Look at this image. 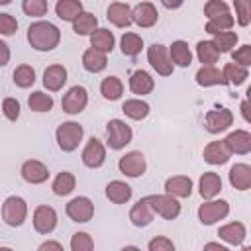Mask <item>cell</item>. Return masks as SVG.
<instances>
[{
	"instance_id": "ee69618b",
	"label": "cell",
	"mask_w": 251,
	"mask_h": 251,
	"mask_svg": "<svg viewBox=\"0 0 251 251\" xmlns=\"http://www.w3.org/2000/svg\"><path fill=\"white\" fill-rule=\"evenodd\" d=\"M22 10H24L27 16L41 18V16L47 14L49 4H47L45 0H24V2H22Z\"/></svg>"
},
{
	"instance_id": "277c9868",
	"label": "cell",
	"mask_w": 251,
	"mask_h": 251,
	"mask_svg": "<svg viewBox=\"0 0 251 251\" xmlns=\"http://www.w3.org/2000/svg\"><path fill=\"white\" fill-rule=\"evenodd\" d=\"M27 218V204L24 198L20 196H8L2 204V220L12 226V227H20Z\"/></svg>"
},
{
	"instance_id": "5bb4252c",
	"label": "cell",
	"mask_w": 251,
	"mask_h": 251,
	"mask_svg": "<svg viewBox=\"0 0 251 251\" xmlns=\"http://www.w3.org/2000/svg\"><path fill=\"white\" fill-rule=\"evenodd\" d=\"M159 20V12L153 2H139L135 8H131V22L139 27H153Z\"/></svg>"
},
{
	"instance_id": "60d3db41",
	"label": "cell",
	"mask_w": 251,
	"mask_h": 251,
	"mask_svg": "<svg viewBox=\"0 0 251 251\" xmlns=\"http://www.w3.org/2000/svg\"><path fill=\"white\" fill-rule=\"evenodd\" d=\"M237 43V33L235 31H222V33H216L212 37V45L216 47L218 53H229Z\"/></svg>"
},
{
	"instance_id": "f6af8a7d",
	"label": "cell",
	"mask_w": 251,
	"mask_h": 251,
	"mask_svg": "<svg viewBox=\"0 0 251 251\" xmlns=\"http://www.w3.org/2000/svg\"><path fill=\"white\" fill-rule=\"evenodd\" d=\"M233 8H235V16H237V24L239 25H249L251 22V2L247 0H235L233 2Z\"/></svg>"
},
{
	"instance_id": "11a10c76",
	"label": "cell",
	"mask_w": 251,
	"mask_h": 251,
	"mask_svg": "<svg viewBox=\"0 0 251 251\" xmlns=\"http://www.w3.org/2000/svg\"><path fill=\"white\" fill-rule=\"evenodd\" d=\"M241 116H243V120L249 124L251 122V116H249V100H243L241 102Z\"/></svg>"
},
{
	"instance_id": "ffe728a7",
	"label": "cell",
	"mask_w": 251,
	"mask_h": 251,
	"mask_svg": "<svg viewBox=\"0 0 251 251\" xmlns=\"http://www.w3.org/2000/svg\"><path fill=\"white\" fill-rule=\"evenodd\" d=\"M204 161L210 163V165H224L229 161L231 153L227 151L224 139H218V141H210L206 147H204V153H202Z\"/></svg>"
},
{
	"instance_id": "8fae6325",
	"label": "cell",
	"mask_w": 251,
	"mask_h": 251,
	"mask_svg": "<svg viewBox=\"0 0 251 251\" xmlns=\"http://www.w3.org/2000/svg\"><path fill=\"white\" fill-rule=\"evenodd\" d=\"M88 104V92L84 86H73L67 90V94L63 96L61 100V108L63 112L75 116V114H80Z\"/></svg>"
},
{
	"instance_id": "7a4b0ae2",
	"label": "cell",
	"mask_w": 251,
	"mask_h": 251,
	"mask_svg": "<svg viewBox=\"0 0 251 251\" xmlns=\"http://www.w3.org/2000/svg\"><path fill=\"white\" fill-rule=\"evenodd\" d=\"M82 135H84V129L80 124L76 122H63L57 131H55V139H57V145L61 151L65 153H71L78 147V143L82 141Z\"/></svg>"
},
{
	"instance_id": "d6986e66",
	"label": "cell",
	"mask_w": 251,
	"mask_h": 251,
	"mask_svg": "<svg viewBox=\"0 0 251 251\" xmlns=\"http://www.w3.org/2000/svg\"><path fill=\"white\" fill-rule=\"evenodd\" d=\"M67 82V69L63 65H49L43 71V86L51 92H57Z\"/></svg>"
},
{
	"instance_id": "d6a6232c",
	"label": "cell",
	"mask_w": 251,
	"mask_h": 251,
	"mask_svg": "<svg viewBox=\"0 0 251 251\" xmlns=\"http://www.w3.org/2000/svg\"><path fill=\"white\" fill-rule=\"evenodd\" d=\"M196 82L200 86H216V84H226L224 75L216 67H200L196 73Z\"/></svg>"
},
{
	"instance_id": "6da1fadb",
	"label": "cell",
	"mask_w": 251,
	"mask_h": 251,
	"mask_svg": "<svg viewBox=\"0 0 251 251\" xmlns=\"http://www.w3.org/2000/svg\"><path fill=\"white\" fill-rule=\"evenodd\" d=\"M27 41L35 51H51L61 41V31L55 24L39 20L27 27Z\"/></svg>"
},
{
	"instance_id": "d4e9b609",
	"label": "cell",
	"mask_w": 251,
	"mask_h": 251,
	"mask_svg": "<svg viewBox=\"0 0 251 251\" xmlns=\"http://www.w3.org/2000/svg\"><path fill=\"white\" fill-rule=\"evenodd\" d=\"M153 216H155V214H153V210H151V206H149V202H147V196L141 198L139 202H135L133 208L129 210V220H131V224L137 226V227L149 226V224L153 222Z\"/></svg>"
},
{
	"instance_id": "b9f144b4",
	"label": "cell",
	"mask_w": 251,
	"mask_h": 251,
	"mask_svg": "<svg viewBox=\"0 0 251 251\" xmlns=\"http://www.w3.org/2000/svg\"><path fill=\"white\" fill-rule=\"evenodd\" d=\"M35 82V71L31 65H20L14 71V84L20 88H29Z\"/></svg>"
},
{
	"instance_id": "30bf717a",
	"label": "cell",
	"mask_w": 251,
	"mask_h": 251,
	"mask_svg": "<svg viewBox=\"0 0 251 251\" xmlns=\"http://www.w3.org/2000/svg\"><path fill=\"white\" fill-rule=\"evenodd\" d=\"M65 212H67V216H69L73 222H76V224H86V222L92 220V216H94V204H92V200L86 198V196H76V198H73V200L67 204Z\"/></svg>"
},
{
	"instance_id": "4dcf8cb0",
	"label": "cell",
	"mask_w": 251,
	"mask_h": 251,
	"mask_svg": "<svg viewBox=\"0 0 251 251\" xmlns=\"http://www.w3.org/2000/svg\"><path fill=\"white\" fill-rule=\"evenodd\" d=\"M98 29V18L90 12H82L75 22H73V31L76 35H92Z\"/></svg>"
},
{
	"instance_id": "836d02e7",
	"label": "cell",
	"mask_w": 251,
	"mask_h": 251,
	"mask_svg": "<svg viewBox=\"0 0 251 251\" xmlns=\"http://www.w3.org/2000/svg\"><path fill=\"white\" fill-rule=\"evenodd\" d=\"M122 112L131 120H143L149 114V104L143 102L141 98H129L122 104Z\"/></svg>"
},
{
	"instance_id": "9f6ffc18",
	"label": "cell",
	"mask_w": 251,
	"mask_h": 251,
	"mask_svg": "<svg viewBox=\"0 0 251 251\" xmlns=\"http://www.w3.org/2000/svg\"><path fill=\"white\" fill-rule=\"evenodd\" d=\"M163 6H165V8H178V6H182V2H175V4H171V2H163Z\"/></svg>"
},
{
	"instance_id": "1f68e13d",
	"label": "cell",
	"mask_w": 251,
	"mask_h": 251,
	"mask_svg": "<svg viewBox=\"0 0 251 251\" xmlns=\"http://www.w3.org/2000/svg\"><path fill=\"white\" fill-rule=\"evenodd\" d=\"M222 75H224L226 84H233V86H239L249 78V71L235 63H226L222 69Z\"/></svg>"
},
{
	"instance_id": "44dd1931",
	"label": "cell",
	"mask_w": 251,
	"mask_h": 251,
	"mask_svg": "<svg viewBox=\"0 0 251 251\" xmlns=\"http://www.w3.org/2000/svg\"><path fill=\"white\" fill-rule=\"evenodd\" d=\"M129 88H131L133 94L145 96V94H151V92H153L155 80H153V76H151L147 71L139 69V71H133V73H131V76H129Z\"/></svg>"
},
{
	"instance_id": "2e32d148",
	"label": "cell",
	"mask_w": 251,
	"mask_h": 251,
	"mask_svg": "<svg viewBox=\"0 0 251 251\" xmlns=\"http://www.w3.org/2000/svg\"><path fill=\"white\" fill-rule=\"evenodd\" d=\"M224 143L231 155H247L251 151V133L247 129H235L224 139Z\"/></svg>"
},
{
	"instance_id": "9a60e30c",
	"label": "cell",
	"mask_w": 251,
	"mask_h": 251,
	"mask_svg": "<svg viewBox=\"0 0 251 251\" xmlns=\"http://www.w3.org/2000/svg\"><path fill=\"white\" fill-rule=\"evenodd\" d=\"M20 173H22V178L25 182H29V184H41V182H45L49 178V169L41 161H37V159L25 161L22 165Z\"/></svg>"
},
{
	"instance_id": "7dc6e473",
	"label": "cell",
	"mask_w": 251,
	"mask_h": 251,
	"mask_svg": "<svg viewBox=\"0 0 251 251\" xmlns=\"http://www.w3.org/2000/svg\"><path fill=\"white\" fill-rule=\"evenodd\" d=\"M231 59H233V63L235 65H239V67H249L251 65V45L249 43H245V45H241L239 49H235V51H231Z\"/></svg>"
},
{
	"instance_id": "816d5d0a",
	"label": "cell",
	"mask_w": 251,
	"mask_h": 251,
	"mask_svg": "<svg viewBox=\"0 0 251 251\" xmlns=\"http://www.w3.org/2000/svg\"><path fill=\"white\" fill-rule=\"evenodd\" d=\"M37 251H65V249H63V245H61L59 241L47 239V241H43V243L37 247Z\"/></svg>"
},
{
	"instance_id": "8d00e7d4",
	"label": "cell",
	"mask_w": 251,
	"mask_h": 251,
	"mask_svg": "<svg viewBox=\"0 0 251 251\" xmlns=\"http://www.w3.org/2000/svg\"><path fill=\"white\" fill-rule=\"evenodd\" d=\"M120 47H122V53H124V55L135 57V55L141 53V49H143V39H141V35H137V33H133V31H127V33L122 35Z\"/></svg>"
},
{
	"instance_id": "ac0fdd59",
	"label": "cell",
	"mask_w": 251,
	"mask_h": 251,
	"mask_svg": "<svg viewBox=\"0 0 251 251\" xmlns=\"http://www.w3.org/2000/svg\"><path fill=\"white\" fill-rule=\"evenodd\" d=\"M222 190V178L218 173L214 171H208L200 176V182H198V192L204 200H214Z\"/></svg>"
},
{
	"instance_id": "484cf974",
	"label": "cell",
	"mask_w": 251,
	"mask_h": 251,
	"mask_svg": "<svg viewBox=\"0 0 251 251\" xmlns=\"http://www.w3.org/2000/svg\"><path fill=\"white\" fill-rule=\"evenodd\" d=\"M169 59L176 67H190V63H192V51H190L188 43L182 41V39L173 41V45L169 47Z\"/></svg>"
},
{
	"instance_id": "ab89813d",
	"label": "cell",
	"mask_w": 251,
	"mask_h": 251,
	"mask_svg": "<svg viewBox=\"0 0 251 251\" xmlns=\"http://www.w3.org/2000/svg\"><path fill=\"white\" fill-rule=\"evenodd\" d=\"M235 20L231 14H224V16H216V18H210L208 24H206V31L216 35V33H222V31H229L233 27Z\"/></svg>"
},
{
	"instance_id": "bcb514c9",
	"label": "cell",
	"mask_w": 251,
	"mask_h": 251,
	"mask_svg": "<svg viewBox=\"0 0 251 251\" xmlns=\"http://www.w3.org/2000/svg\"><path fill=\"white\" fill-rule=\"evenodd\" d=\"M204 14L208 16V20L216 16H224V14H229V6L224 0H208L204 4Z\"/></svg>"
},
{
	"instance_id": "5b68a950",
	"label": "cell",
	"mask_w": 251,
	"mask_h": 251,
	"mask_svg": "<svg viewBox=\"0 0 251 251\" xmlns=\"http://www.w3.org/2000/svg\"><path fill=\"white\" fill-rule=\"evenodd\" d=\"M147 202H149L153 214H157L165 220H175L180 214L178 200L169 196V194H151V196H147Z\"/></svg>"
},
{
	"instance_id": "74e56055",
	"label": "cell",
	"mask_w": 251,
	"mask_h": 251,
	"mask_svg": "<svg viewBox=\"0 0 251 251\" xmlns=\"http://www.w3.org/2000/svg\"><path fill=\"white\" fill-rule=\"evenodd\" d=\"M196 57L202 63V67H214V63H218L220 53L216 51V47L212 45V41H198L196 45Z\"/></svg>"
},
{
	"instance_id": "7bdbcfd3",
	"label": "cell",
	"mask_w": 251,
	"mask_h": 251,
	"mask_svg": "<svg viewBox=\"0 0 251 251\" xmlns=\"http://www.w3.org/2000/svg\"><path fill=\"white\" fill-rule=\"evenodd\" d=\"M71 251H94V241L86 231H76L71 237Z\"/></svg>"
},
{
	"instance_id": "e575fe53",
	"label": "cell",
	"mask_w": 251,
	"mask_h": 251,
	"mask_svg": "<svg viewBox=\"0 0 251 251\" xmlns=\"http://www.w3.org/2000/svg\"><path fill=\"white\" fill-rule=\"evenodd\" d=\"M75 186H76L75 175L69 173V171H61V173L55 176L51 188H53V192H55L57 196H67V194H71V192L75 190Z\"/></svg>"
},
{
	"instance_id": "7402d4cb",
	"label": "cell",
	"mask_w": 251,
	"mask_h": 251,
	"mask_svg": "<svg viewBox=\"0 0 251 251\" xmlns=\"http://www.w3.org/2000/svg\"><path fill=\"white\" fill-rule=\"evenodd\" d=\"M229 184L235 190H249L251 188V167L247 163H235L229 169Z\"/></svg>"
},
{
	"instance_id": "4fadbf2b",
	"label": "cell",
	"mask_w": 251,
	"mask_h": 251,
	"mask_svg": "<svg viewBox=\"0 0 251 251\" xmlns=\"http://www.w3.org/2000/svg\"><path fill=\"white\" fill-rule=\"evenodd\" d=\"M82 163L88 167V169H98V167H102L104 165V161H106V147H104V143L100 141V139H96V137H92L88 143H86V147L82 149Z\"/></svg>"
},
{
	"instance_id": "d590c367",
	"label": "cell",
	"mask_w": 251,
	"mask_h": 251,
	"mask_svg": "<svg viewBox=\"0 0 251 251\" xmlns=\"http://www.w3.org/2000/svg\"><path fill=\"white\" fill-rule=\"evenodd\" d=\"M100 92L106 100H120L122 94H124V82L118 78V76H106L102 82H100Z\"/></svg>"
},
{
	"instance_id": "603a6c76",
	"label": "cell",
	"mask_w": 251,
	"mask_h": 251,
	"mask_svg": "<svg viewBox=\"0 0 251 251\" xmlns=\"http://www.w3.org/2000/svg\"><path fill=\"white\" fill-rule=\"evenodd\" d=\"M218 235H220V239H224L229 245H241L247 237V229L241 222H229L218 229Z\"/></svg>"
},
{
	"instance_id": "db71d44e",
	"label": "cell",
	"mask_w": 251,
	"mask_h": 251,
	"mask_svg": "<svg viewBox=\"0 0 251 251\" xmlns=\"http://www.w3.org/2000/svg\"><path fill=\"white\" fill-rule=\"evenodd\" d=\"M202 251H229L226 245H222V243H216V241H208L204 247H202Z\"/></svg>"
},
{
	"instance_id": "680465c9",
	"label": "cell",
	"mask_w": 251,
	"mask_h": 251,
	"mask_svg": "<svg viewBox=\"0 0 251 251\" xmlns=\"http://www.w3.org/2000/svg\"><path fill=\"white\" fill-rule=\"evenodd\" d=\"M241 251H251V247H249V245H245V247H241Z\"/></svg>"
},
{
	"instance_id": "c3c4849f",
	"label": "cell",
	"mask_w": 251,
	"mask_h": 251,
	"mask_svg": "<svg viewBox=\"0 0 251 251\" xmlns=\"http://www.w3.org/2000/svg\"><path fill=\"white\" fill-rule=\"evenodd\" d=\"M2 114L10 122H16L20 118V102L16 98H4L2 100Z\"/></svg>"
},
{
	"instance_id": "f1b7e54d",
	"label": "cell",
	"mask_w": 251,
	"mask_h": 251,
	"mask_svg": "<svg viewBox=\"0 0 251 251\" xmlns=\"http://www.w3.org/2000/svg\"><path fill=\"white\" fill-rule=\"evenodd\" d=\"M114 33L110 31V29H106V27H98L92 35H90V47L92 49H96V51H100V53H110L112 49H114Z\"/></svg>"
},
{
	"instance_id": "f35d334b",
	"label": "cell",
	"mask_w": 251,
	"mask_h": 251,
	"mask_svg": "<svg viewBox=\"0 0 251 251\" xmlns=\"http://www.w3.org/2000/svg\"><path fill=\"white\" fill-rule=\"evenodd\" d=\"M27 106H29L31 112H49L53 108V96L51 94H45L41 90H35V92L29 94Z\"/></svg>"
},
{
	"instance_id": "8992f818",
	"label": "cell",
	"mask_w": 251,
	"mask_h": 251,
	"mask_svg": "<svg viewBox=\"0 0 251 251\" xmlns=\"http://www.w3.org/2000/svg\"><path fill=\"white\" fill-rule=\"evenodd\" d=\"M227 214H229L227 200H206L204 204L198 206V220L204 226H212V224L224 220Z\"/></svg>"
},
{
	"instance_id": "3957f363",
	"label": "cell",
	"mask_w": 251,
	"mask_h": 251,
	"mask_svg": "<svg viewBox=\"0 0 251 251\" xmlns=\"http://www.w3.org/2000/svg\"><path fill=\"white\" fill-rule=\"evenodd\" d=\"M133 131L124 120H110L106 124V143L110 149H124L127 143H131Z\"/></svg>"
},
{
	"instance_id": "6f0895ef",
	"label": "cell",
	"mask_w": 251,
	"mask_h": 251,
	"mask_svg": "<svg viewBox=\"0 0 251 251\" xmlns=\"http://www.w3.org/2000/svg\"><path fill=\"white\" fill-rule=\"evenodd\" d=\"M122 251H141V249H139V247H135V245H126Z\"/></svg>"
},
{
	"instance_id": "91938a15",
	"label": "cell",
	"mask_w": 251,
	"mask_h": 251,
	"mask_svg": "<svg viewBox=\"0 0 251 251\" xmlns=\"http://www.w3.org/2000/svg\"><path fill=\"white\" fill-rule=\"evenodd\" d=\"M0 251H14V249H10V247H0Z\"/></svg>"
},
{
	"instance_id": "681fc988",
	"label": "cell",
	"mask_w": 251,
	"mask_h": 251,
	"mask_svg": "<svg viewBox=\"0 0 251 251\" xmlns=\"http://www.w3.org/2000/svg\"><path fill=\"white\" fill-rule=\"evenodd\" d=\"M18 31V22L10 14H0V35H14Z\"/></svg>"
},
{
	"instance_id": "cb8c5ba5",
	"label": "cell",
	"mask_w": 251,
	"mask_h": 251,
	"mask_svg": "<svg viewBox=\"0 0 251 251\" xmlns=\"http://www.w3.org/2000/svg\"><path fill=\"white\" fill-rule=\"evenodd\" d=\"M108 20L116 25V27H127L131 24V8L129 4L126 2H112L108 6V12H106Z\"/></svg>"
},
{
	"instance_id": "f5cc1de1",
	"label": "cell",
	"mask_w": 251,
	"mask_h": 251,
	"mask_svg": "<svg viewBox=\"0 0 251 251\" xmlns=\"http://www.w3.org/2000/svg\"><path fill=\"white\" fill-rule=\"evenodd\" d=\"M8 61H10V47L0 39V67L8 65Z\"/></svg>"
},
{
	"instance_id": "52a82bcc",
	"label": "cell",
	"mask_w": 251,
	"mask_h": 251,
	"mask_svg": "<svg viewBox=\"0 0 251 251\" xmlns=\"http://www.w3.org/2000/svg\"><path fill=\"white\" fill-rule=\"evenodd\" d=\"M147 61L157 71V75H161V76H171L173 75V63L169 59V49L165 45L153 43L147 49Z\"/></svg>"
},
{
	"instance_id": "7c38bea8",
	"label": "cell",
	"mask_w": 251,
	"mask_h": 251,
	"mask_svg": "<svg viewBox=\"0 0 251 251\" xmlns=\"http://www.w3.org/2000/svg\"><path fill=\"white\" fill-rule=\"evenodd\" d=\"M33 227L37 233H51L57 227V212L47 204L37 206L33 212Z\"/></svg>"
},
{
	"instance_id": "83f0119b",
	"label": "cell",
	"mask_w": 251,
	"mask_h": 251,
	"mask_svg": "<svg viewBox=\"0 0 251 251\" xmlns=\"http://www.w3.org/2000/svg\"><path fill=\"white\" fill-rule=\"evenodd\" d=\"M82 2L80 0H59L55 4V14L63 22H75L82 14Z\"/></svg>"
},
{
	"instance_id": "e0dca14e",
	"label": "cell",
	"mask_w": 251,
	"mask_h": 251,
	"mask_svg": "<svg viewBox=\"0 0 251 251\" xmlns=\"http://www.w3.org/2000/svg\"><path fill=\"white\" fill-rule=\"evenodd\" d=\"M165 194L173 198H188L192 194V180L184 175H175L165 182Z\"/></svg>"
},
{
	"instance_id": "9c48e42d",
	"label": "cell",
	"mask_w": 251,
	"mask_h": 251,
	"mask_svg": "<svg viewBox=\"0 0 251 251\" xmlns=\"http://www.w3.org/2000/svg\"><path fill=\"white\" fill-rule=\"evenodd\" d=\"M233 124V112L227 108H214L206 112L204 127L210 133H222Z\"/></svg>"
},
{
	"instance_id": "f907efd6",
	"label": "cell",
	"mask_w": 251,
	"mask_h": 251,
	"mask_svg": "<svg viewBox=\"0 0 251 251\" xmlns=\"http://www.w3.org/2000/svg\"><path fill=\"white\" fill-rule=\"evenodd\" d=\"M149 251H176V247H175V243L169 239V237H165V235H157V237H153L151 241H149Z\"/></svg>"
},
{
	"instance_id": "ba28073f",
	"label": "cell",
	"mask_w": 251,
	"mask_h": 251,
	"mask_svg": "<svg viewBox=\"0 0 251 251\" xmlns=\"http://www.w3.org/2000/svg\"><path fill=\"white\" fill-rule=\"evenodd\" d=\"M118 169L122 175L129 176V178H137L145 173L147 169V161H145V155L141 151H129L126 153L124 157H120L118 161Z\"/></svg>"
},
{
	"instance_id": "f546056e",
	"label": "cell",
	"mask_w": 251,
	"mask_h": 251,
	"mask_svg": "<svg viewBox=\"0 0 251 251\" xmlns=\"http://www.w3.org/2000/svg\"><path fill=\"white\" fill-rule=\"evenodd\" d=\"M108 65V57L96 49H86L82 53V67L88 71V73H102Z\"/></svg>"
},
{
	"instance_id": "4316f807",
	"label": "cell",
	"mask_w": 251,
	"mask_h": 251,
	"mask_svg": "<svg viewBox=\"0 0 251 251\" xmlns=\"http://www.w3.org/2000/svg\"><path fill=\"white\" fill-rule=\"evenodd\" d=\"M106 198L114 204H124L131 198V186L124 180H110L106 184Z\"/></svg>"
}]
</instances>
